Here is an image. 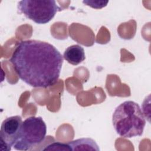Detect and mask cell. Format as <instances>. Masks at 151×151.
<instances>
[{
  "label": "cell",
  "mask_w": 151,
  "mask_h": 151,
  "mask_svg": "<svg viewBox=\"0 0 151 151\" xmlns=\"http://www.w3.org/2000/svg\"><path fill=\"white\" fill-rule=\"evenodd\" d=\"M17 8L19 13L38 24L49 22L62 10L54 0H22L18 2Z\"/></svg>",
  "instance_id": "3957f363"
},
{
  "label": "cell",
  "mask_w": 151,
  "mask_h": 151,
  "mask_svg": "<svg viewBox=\"0 0 151 151\" xmlns=\"http://www.w3.org/2000/svg\"><path fill=\"white\" fill-rule=\"evenodd\" d=\"M9 61L22 81L32 87L47 88L58 81L63 57L47 42L27 40L17 44Z\"/></svg>",
  "instance_id": "6da1fadb"
},
{
  "label": "cell",
  "mask_w": 151,
  "mask_h": 151,
  "mask_svg": "<svg viewBox=\"0 0 151 151\" xmlns=\"http://www.w3.org/2000/svg\"><path fill=\"white\" fill-rule=\"evenodd\" d=\"M72 150L74 151H99L97 143L91 138H80L68 143Z\"/></svg>",
  "instance_id": "52a82bcc"
},
{
  "label": "cell",
  "mask_w": 151,
  "mask_h": 151,
  "mask_svg": "<svg viewBox=\"0 0 151 151\" xmlns=\"http://www.w3.org/2000/svg\"><path fill=\"white\" fill-rule=\"evenodd\" d=\"M109 1H83V3L94 9H100L107 6Z\"/></svg>",
  "instance_id": "9c48e42d"
},
{
  "label": "cell",
  "mask_w": 151,
  "mask_h": 151,
  "mask_svg": "<svg viewBox=\"0 0 151 151\" xmlns=\"http://www.w3.org/2000/svg\"><path fill=\"white\" fill-rule=\"evenodd\" d=\"M47 134V126L40 116H31L22 122L19 139L13 147L17 150H31L42 143Z\"/></svg>",
  "instance_id": "277c9868"
},
{
  "label": "cell",
  "mask_w": 151,
  "mask_h": 151,
  "mask_svg": "<svg viewBox=\"0 0 151 151\" xmlns=\"http://www.w3.org/2000/svg\"><path fill=\"white\" fill-rule=\"evenodd\" d=\"M112 123L116 133L124 138L140 136L146 120L139 105L133 101H125L119 105L112 115Z\"/></svg>",
  "instance_id": "7a4b0ae2"
},
{
  "label": "cell",
  "mask_w": 151,
  "mask_h": 151,
  "mask_svg": "<svg viewBox=\"0 0 151 151\" xmlns=\"http://www.w3.org/2000/svg\"><path fill=\"white\" fill-rule=\"evenodd\" d=\"M43 150H58V151H71L72 150L68 143H63L58 142H55L50 143L45 146Z\"/></svg>",
  "instance_id": "ba28073f"
},
{
  "label": "cell",
  "mask_w": 151,
  "mask_h": 151,
  "mask_svg": "<svg viewBox=\"0 0 151 151\" xmlns=\"http://www.w3.org/2000/svg\"><path fill=\"white\" fill-rule=\"evenodd\" d=\"M63 57L69 64L78 65L86 58L84 50L78 44L70 45L64 51Z\"/></svg>",
  "instance_id": "8992f818"
},
{
  "label": "cell",
  "mask_w": 151,
  "mask_h": 151,
  "mask_svg": "<svg viewBox=\"0 0 151 151\" xmlns=\"http://www.w3.org/2000/svg\"><path fill=\"white\" fill-rule=\"evenodd\" d=\"M22 118L19 116H10L2 123L0 130V146L2 150L9 151L19 137Z\"/></svg>",
  "instance_id": "5b68a950"
}]
</instances>
